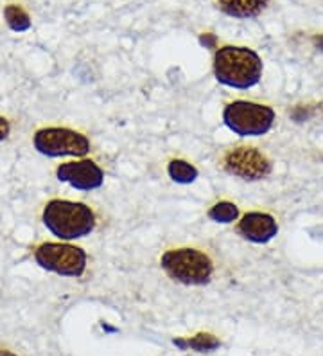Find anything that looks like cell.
Returning <instances> with one entry per match:
<instances>
[{
  "instance_id": "cell-14",
  "label": "cell",
  "mask_w": 323,
  "mask_h": 356,
  "mask_svg": "<svg viewBox=\"0 0 323 356\" xmlns=\"http://www.w3.org/2000/svg\"><path fill=\"white\" fill-rule=\"evenodd\" d=\"M208 218L215 223H232L239 218V209L232 202H220L208 211Z\"/></svg>"
},
{
  "instance_id": "cell-3",
  "label": "cell",
  "mask_w": 323,
  "mask_h": 356,
  "mask_svg": "<svg viewBox=\"0 0 323 356\" xmlns=\"http://www.w3.org/2000/svg\"><path fill=\"white\" fill-rule=\"evenodd\" d=\"M165 274L187 286H203L214 274L212 259L196 248H174L167 250L160 261Z\"/></svg>"
},
{
  "instance_id": "cell-17",
  "label": "cell",
  "mask_w": 323,
  "mask_h": 356,
  "mask_svg": "<svg viewBox=\"0 0 323 356\" xmlns=\"http://www.w3.org/2000/svg\"><path fill=\"white\" fill-rule=\"evenodd\" d=\"M315 42H316V44H318V45H320V47H322V49H323V38H316V40H315Z\"/></svg>"
},
{
  "instance_id": "cell-11",
  "label": "cell",
  "mask_w": 323,
  "mask_h": 356,
  "mask_svg": "<svg viewBox=\"0 0 323 356\" xmlns=\"http://www.w3.org/2000/svg\"><path fill=\"white\" fill-rule=\"evenodd\" d=\"M174 346H178L180 349H194V351L198 353H208L214 351L221 346V342L215 339L214 334L210 333H199L196 337L189 340H174Z\"/></svg>"
},
{
  "instance_id": "cell-4",
  "label": "cell",
  "mask_w": 323,
  "mask_h": 356,
  "mask_svg": "<svg viewBox=\"0 0 323 356\" xmlns=\"http://www.w3.org/2000/svg\"><path fill=\"white\" fill-rule=\"evenodd\" d=\"M223 122L239 137H260L273 128L275 110L251 101H233L223 110Z\"/></svg>"
},
{
  "instance_id": "cell-7",
  "label": "cell",
  "mask_w": 323,
  "mask_h": 356,
  "mask_svg": "<svg viewBox=\"0 0 323 356\" xmlns=\"http://www.w3.org/2000/svg\"><path fill=\"white\" fill-rule=\"evenodd\" d=\"M223 168L226 170V173L248 180V182L263 180L264 177L272 173L270 159L263 152H258L257 148H250V146H239L235 149H230L223 159Z\"/></svg>"
},
{
  "instance_id": "cell-2",
  "label": "cell",
  "mask_w": 323,
  "mask_h": 356,
  "mask_svg": "<svg viewBox=\"0 0 323 356\" xmlns=\"http://www.w3.org/2000/svg\"><path fill=\"white\" fill-rule=\"evenodd\" d=\"M43 225L63 241L90 236L95 229V214L81 202L51 200L43 209Z\"/></svg>"
},
{
  "instance_id": "cell-16",
  "label": "cell",
  "mask_w": 323,
  "mask_h": 356,
  "mask_svg": "<svg viewBox=\"0 0 323 356\" xmlns=\"http://www.w3.org/2000/svg\"><path fill=\"white\" fill-rule=\"evenodd\" d=\"M0 356H17V355H13L11 351H6V349H0Z\"/></svg>"
},
{
  "instance_id": "cell-13",
  "label": "cell",
  "mask_w": 323,
  "mask_h": 356,
  "mask_svg": "<svg viewBox=\"0 0 323 356\" xmlns=\"http://www.w3.org/2000/svg\"><path fill=\"white\" fill-rule=\"evenodd\" d=\"M4 17H6V22H8V26L11 27L13 31H17V33L27 31L31 27L29 15H27L26 11H24V9L17 4L6 6Z\"/></svg>"
},
{
  "instance_id": "cell-6",
  "label": "cell",
  "mask_w": 323,
  "mask_h": 356,
  "mask_svg": "<svg viewBox=\"0 0 323 356\" xmlns=\"http://www.w3.org/2000/svg\"><path fill=\"white\" fill-rule=\"evenodd\" d=\"M38 153L45 156H85L90 153V140L70 128H42L33 137Z\"/></svg>"
},
{
  "instance_id": "cell-1",
  "label": "cell",
  "mask_w": 323,
  "mask_h": 356,
  "mask_svg": "<svg viewBox=\"0 0 323 356\" xmlns=\"http://www.w3.org/2000/svg\"><path fill=\"white\" fill-rule=\"evenodd\" d=\"M263 69V60L254 49L224 45L214 56V76L224 87L248 90L260 81Z\"/></svg>"
},
{
  "instance_id": "cell-9",
  "label": "cell",
  "mask_w": 323,
  "mask_h": 356,
  "mask_svg": "<svg viewBox=\"0 0 323 356\" xmlns=\"http://www.w3.org/2000/svg\"><path fill=\"white\" fill-rule=\"evenodd\" d=\"M237 232L251 243H267L279 234L275 218L267 213H246L237 225Z\"/></svg>"
},
{
  "instance_id": "cell-10",
  "label": "cell",
  "mask_w": 323,
  "mask_h": 356,
  "mask_svg": "<svg viewBox=\"0 0 323 356\" xmlns=\"http://www.w3.org/2000/svg\"><path fill=\"white\" fill-rule=\"evenodd\" d=\"M223 13L233 18H255L263 13L267 0H217Z\"/></svg>"
},
{
  "instance_id": "cell-15",
  "label": "cell",
  "mask_w": 323,
  "mask_h": 356,
  "mask_svg": "<svg viewBox=\"0 0 323 356\" xmlns=\"http://www.w3.org/2000/svg\"><path fill=\"white\" fill-rule=\"evenodd\" d=\"M9 131H11V127H9V121L6 118H0V143L8 139Z\"/></svg>"
},
{
  "instance_id": "cell-12",
  "label": "cell",
  "mask_w": 323,
  "mask_h": 356,
  "mask_svg": "<svg viewBox=\"0 0 323 356\" xmlns=\"http://www.w3.org/2000/svg\"><path fill=\"white\" fill-rule=\"evenodd\" d=\"M167 173L176 184H192L198 178V170L187 161H180V159L169 162Z\"/></svg>"
},
{
  "instance_id": "cell-8",
  "label": "cell",
  "mask_w": 323,
  "mask_h": 356,
  "mask_svg": "<svg viewBox=\"0 0 323 356\" xmlns=\"http://www.w3.org/2000/svg\"><path fill=\"white\" fill-rule=\"evenodd\" d=\"M56 177L78 191H94L104 184L103 170L94 161L65 162L56 170Z\"/></svg>"
},
{
  "instance_id": "cell-5",
  "label": "cell",
  "mask_w": 323,
  "mask_h": 356,
  "mask_svg": "<svg viewBox=\"0 0 323 356\" xmlns=\"http://www.w3.org/2000/svg\"><path fill=\"white\" fill-rule=\"evenodd\" d=\"M36 265L63 277H79L86 270V252L67 243H43L35 252Z\"/></svg>"
}]
</instances>
